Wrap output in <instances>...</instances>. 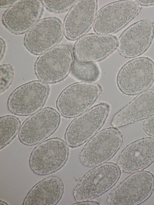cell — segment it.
<instances>
[{
  "instance_id": "cell-1",
  "label": "cell",
  "mask_w": 154,
  "mask_h": 205,
  "mask_svg": "<svg viewBox=\"0 0 154 205\" xmlns=\"http://www.w3.org/2000/svg\"><path fill=\"white\" fill-rule=\"evenodd\" d=\"M121 171L118 166L106 162L95 167L83 176L73 192L77 202L91 200L101 196L117 182Z\"/></svg>"
},
{
  "instance_id": "cell-2",
  "label": "cell",
  "mask_w": 154,
  "mask_h": 205,
  "mask_svg": "<svg viewBox=\"0 0 154 205\" xmlns=\"http://www.w3.org/2000/svg\"><path fill=\"white\" fill-rule=\"evenodd\" d=\"M154 191V176L147 171L130 175L109 194L107 202L111 205H137L147 200Z\"/></svg>"
},
{
  "instance_id": "cell-3",
  "label": "cell",
  "mask_w": 154,
  "mask_h": 205,
  "mask_svg": "<svg viewBox=\"0 0 154 205\" xmlns=\"http://www.w3.org/2000/svg\"><path fill=\"white\" fill-rule=\"evenodd\" d=\"M102 92L101 87L97 83L84 81L74 83L59 95L56 102L57 109L65 118L76 117L88 109Z\"/></svg>"
},
{
  "instance_id": "cell-4",
  "label": "cell",
  "mask_w": 154,
  "mask_h": 205,
  "mask_svg": "<svg viewBox=\"0 0 154 205\" xmlns=\"http://www.w3.org/2000/svg\"><path fill=\"white\" fill-rule=\"evenodd\" d=\"M110 110L109 105L102 102L76 117L65 132L64 139L68 146L76 148L90 139L103 126Z\"/></svg>"
},
{
  "instance_id": "cell-5",
  "label": "cell",
  "mask_w": 154,
  "mask_h": 205,
  "mask_svg": "<svg viewBox=\"0 0 154 205\" xmlns=\"http://www.w3.org/2000/svg\"><path fill=\"white\" fill-rule=\"evenodd\" d=\"M141 8L137 0H121L108 4L97 13L94 30L98 34L112 35L136 17Z\"/></svg>"
},
{
  "instance_id": "cell-6",
  "label": "cell",
  "mask_w": 154,
  "mask_h": 205,
  "mask_svg": "<svg viewBox=\"0 0 154 205\" xmlns=\"http://www.w3.org/2000/svg\"><path fill=\"white\" fill-rule=\"evenodd\" d=\"M123 142L120 132L114 127L103 129L96 133L85 145L79 155L81 163L94 167L106 162L116 154Z\"/></svg>"
},
{
  "instance_id": "cell-7",
  "label": "cell",
  "mask_w": 154,
  "mask_h": 205,
  "mask_svg": "<svg viewBox=\"0 0 154 205\" xmlns=\"http://www.w3.org/2000/svg\"><path fill=\"white\" fill-rule=\"evenodd\" d=\"M72 52L68 46L57 45L40 55L34 65L36 76L46 84H54L65 79L71 70Z\"/></svg>"
},
{
  "instance_id": "cell-8",
  "label": "cell",
  "mask_w": 154,
  "mask_h": 205,
  "mask_svg": "<svg viewBox=\"0 0 154 205\" xmlns=\"http://www.w3.org/2000/svg\"><path fill=\"white\" fill-rule=\"evenodd\" d=\"M69 155V149L65 142L58 137L51 138L34 148L29 157V167L36 175H49L62 168Z\"/></svg>"
},
{
  "instance_id": "cell-9",
  "label": "cell",
  "mask_w": 154,
  "mask_h": 205,
  "mask_svg": "<svg viewBox=\"0 0 154 205\" xmlns=\"http://www.w3.org/2000/svg\"><path fill=\"white\" fill-rule=\"evenodd\" d=\"M116 82L120 90L127 95H136L147 90L154 82V62L146 57L131 60L120 69Z\"/></svg>"
},
{
  "instance_id": "cell-10",
  "label": "cell",
  "mask_w": 154,
  "mask_h": 205,
  "mask_svg": "<svg viewBox=\"0 0 154 205\" xmlns=\"http://www.w3.org/2000/svg\"><path fill=\"white\" fill-rule=\"evenodd\" d=\"M49 91L47 84L39 80L22 84L15 89L9 96L7 102L8 109L16 115H31L44 106Z\"/></svg>"
},
{
  "instance_id": "cell-11",
  "label": "cell",
  "mask_w": 154,
  "mask_h": 205,
  "mask_svg": "<svg viewBox=\"0 0 154 205\" xmlns=\"http://www.w3.org/2000/svg\"><path fill=\"white\" fill-rule=\"evenodd\" d=\"M60 116L55 109L47 107L31 115L22 123L18 138L28 146L40 143L52 135L58 127Z\"/></svg>"
},
{
  "instance_id": "cell-12",
  "label": "cell",
  "mask_w": 154,
  "mask_h": 205,
  "mask_svg": "<svg viewBox=\"0 0 154 205\" xmlns=\"http://www.w3.org/2000/svg\"><path fill=\"white\" fill-rule=\"evenodd\" d=\"M64 34L63 25L59 19L51 17L38 20L26 33L24 44L35 55H40L61 41Z\"/></svg>"
},
{
  "instance_id": "cell-13",
  "label": "cell",
  "mask_w": 154,
  "mask_h": 205,
  "mask_svg": "<svg viewBox=\"0 0 154 205\" xmlns=\"http://www.w3.org/2000/svg\"><path fill=\"white\" fill-rule=\"evenodd\" d=\"M154 37L153 23L144 19L131 25L120 36L117 49L120 55L133 58L144 53L150 47Z\"/></svg>"
},
{
  "instance_id": "cell-14",
  "label": "cell",
  "mask_w": 154,
  "mask_h": 205,
  "mask_svg": "<svg viewBox=\"0 0 154 205\" xmlns=\"http://www.w3.org/2000/svg\"><path fill=\"white\" fill-rule=\"evenodd\" d=\"M43 6L41 0L18 1L5 12L2 23L13 34L19 35L27 32L38 21Z\"/></svg>"
},
{
  "instance_id": "cell-15",
  "label": "cell",
  "mask_w": 154,
  "mask_h": 205,
  "mask_svg": "<svg viewBox=\"0 0 154 205\" xmlns=\"http://www.w3.org/2000/svg\"><path fill=\"white\" fill-rule=\"evenodd\" d=\"M97 7V0L76 1L63 21L64 34L68 39L78 40L89 30L93 26Z\"/></svg>"
},
{
  "instance_id": "cell-16",
  "label": "cell",
  "mask_w": 154,
  "mask_h": 205,
  "mask_svg": "<svg viewBox=\"0 0 154 205\" xmlns=\"http://www.w3.org/2000/svg\"><path fill=\"white\" fill-rule=\"evenodd\" d=\"M114 36L96 34H86L75 42L73 47L75 59L83 63H94L105 58L117 48Z\"/></svg>"
},
{
  "instance_id": "cell-17",
  "label": "cell",
  "mask_w": 154,
  "mask_h": 205,
  "mask_svg": "<svg viewBox=\"0 0 154 205\" xmlns=\"http://www.w3.org/2000/svg\"><path fill=\"white\" fill-rule=\"evenodd\" d=\"M154 162V137L138 139L121 152L118 161L120 170L127 173L143 171Z\"/></svg>"
},
{
  "instance_id": "cell-18",
  "label": "cell",
  "mask_w": 154,
  "mask_h": 205,
  "mask_svg": "<svg viewBox=\"0 0 154 205\" xmlns=\"http://www.w3.org/2000/svg\"><path fill=\"white\" fill-rule=\"evenodd\" d=\"M154 115V89L138 94L113 116L111 124L117 128L147 118Z\"/></svg>"
},
{
  "instance_id": "cell-19",
  "label": "cell",
  "mask_w": 154,
  "mask_h": 205,
  "mask_svg": "<svg viewBox=\"0 0 154 205\" xmlns=\"http://www.w3.org/2000/svg\"><path fill=\"white\" fill-rule=\"evenodd\" d=\"M64 185L59 177L52 176L39 181L31 189L23 205H55L61 199Z\"/></svg>"
},
{
  "instance_id": "cell-20",
  "label": "cell",
  "mask_w": 154,
  "mask_h": 205,
  "mask_svg": "<svg viewBox=\"0 0 154 205\" xmlns=\"http://www.w3.org/2000/svg\"><path fill=\"white\" fill-rule=\"evenodd\" d=\"M20 127V120L15 116L8 115L0 117V150L8 145L15 138Z\"/></svg>"
},
{
  "instance_id": "cell-21",
  "label": "cell",
  "mask_w": 154,
  "mask_h": 205,
  "mask_svg": "<svg viewBox=\"0 0 154 205\" xmlns=\"http://www.w3.org/2000/svg\"><path fill=\"white\" fill-rule=\"evenodd\" d=\"M71 71L77 79L89 82L97 80L100 74L98 67L94 63L81 62L75 59L73 60Z\"/></svg>"
},
{
  "instance_id": "cell-22",
  "label": "cell",
  "mask_w": 154,
  "mask_h": 205,
  "mask_svg": "<svg viewBox=\"0 0 154 205\" xmlns=\"http://www.w3.org/2000/svg\"><path fill=\"white\" fill-rule=\"evenodd\" d=\"M0 90L2 94L11 85L14 79V70L12 66L9 64H3L0 66Z\"/></svg>"
},
{
  "instance_id": "cell-23",
  "label": "cell",
  "mask_w": 154,
  "mask_h": 205,
  "mask_svg": "<svg viewBox=\"0 0 154 205\" xmlns=\"http://www.w3.org/2000/svg\"><path fill=\"white\" fill-rule=\"evenodd\" d=\"M44 6L48 10L56 13L67 11L71 8L76 0H42Z\"/></svg>"
},
{
  "instance_id": "cell-24",
  "label": "cell",
  "mask_w": 154,
  "mask_h": 205,
  "mask_svg": "<svg viewBox=\"0 0 154 205\" xmlns=\"http://www.w3.org/2000/svg\"><path fill=\"white\" fill-rule=\"evenodd\" d=\"M143 129L148 135L154 137V115L146 119L142 125Z\"/></svg>"
},
{
  "instance_id": "cell-25",
  "label": "cell",
  "mask_w": 154,
  "mask_h": 205,
  "mask_svg": "<svg viewBox=\"0 0 154 205\" xmlns=\"http://www.w3.org/2000/svg\"><path fill=\"white\" fill-rule=\"evenodd\" d=\"M18 1V0H1L0 1V7L1 8H4L8 7H10Z\"/></svg>"
},
{
  "instance_id": "cell-26",
  "label": "cell",
  "mask_w": 154,
  "mask_h": 205,
  "mask_svg": "<svg viewBox=\"0 0 154 205\" xmlns=\"http://www.w3.org/2000/svg\"><path fill=\"white\" fill-rule=\"evenodd\" d=\"M6 44L4 40L0 37V61L1 62L4 56L5 49Z\"/></svg>"
},
{
  "instance_id": "cell-27",
  "label": "cell",
  "mask_w": 154,
  "mask_h": 205,
  "mask_svg": "<svg viewBox=\"0 0 154 205\" xmlns=\"http://www.w3.org/2000/svg\"><path fill=\"white\" fill-rule=\"evenodd\" d=\"M71 205H99L100 203L96 201H90L89 200L81 202H77L73 203Z\"/></svg>"
},
{
  "instance_id": "cell-28",
  "label": "cell",
  "mask_w": 154,
  "mask_h": 205,
  "mask_svg": "<svg viewBox=\"0 0 154 205\" xmlns=\"http://www.w3.org/2000/svg\"><path fill=\"white\" fill-rule=\"evenodd\" d=\"M137 1L141 5L147 6L154 5V0H137Z\"/></svg>"
},
{
  "instance_id": "cell-29",
  "label": "cell",
  "mask_w": 154,
  "mask_h": 205,
  "mask_svg": "<svg viewBox=\"0 0 154 205\" xmlns=\"http://www.w3.org/2000/svg\"><path fill=\"white\" fill-rule=\"evenodd\" d=\"M0 204L2 205V204H4V205H8V204L6 203L5 201H3V200H0Z\"/></svg>"
},
{
  "instance_id": "cell-30",
  "label": "cell",
  "mask_w": 154,
  "mask_h": 205,
  "mask_svg": "<svg viewBox=\"0 0 154 205\" xmlns=\"http://www.w3.org/2000/svg\"><path fill=\"white\" fill-rule=\"evenodd\" d=\"M153 26H154V20L153 22Z\"/></svg>"
}]
</instances>
